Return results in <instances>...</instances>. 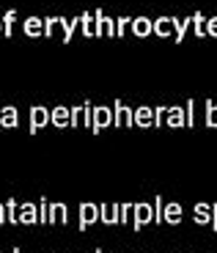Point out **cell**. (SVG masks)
<instances>
[{
	"label": "cell",
	"mask_w": 217,
	"mask_h": 253,
	"mask_svg": "<svg viewBox=\"0 0 217 253\" xmlns=\"http://www.w3.org/2000/svg\"><path fill=\"white\" fill-rule=\"evenodd\" d=\"M110 124H113V108H108V105H94V113H91V132L99 135L102 129H108Z\"/></svg>",
	"instance_id": "obj_1"
},
{
	"label": "cell",
	"mask_w": 217,
	"mask_h": 253,
	"mask_svg": "<svg viewBox=\"0 0 217 253\" xmlns=\"http://www.w3.org/2000/svg\"><path fill=\"white\" fill-rule=\"evenodd\" d=\"M135 110H129L127 102H113V126H132Z\"/></svg>",
	"instance_id": "obj_2"
},
{
	"label": "cell",
	"mask_w": 217,
	"mask_h": 253,
	"mask_svg": "<svg viewBox=\"0 0 217 253\" xmlns=\"http://www.w3.org/2000/svg\"><path fill=\"white\" fill-rule=\"evenodd\" d=\"M132 228L135 231H141L143 226H148V223H154V209L151 204H135V212H132Z\"/></svg>",
	"instance_id": "obj_3"
},
{
	"label": "cell",
	"mask_w": 217,
	"mask_h": 253,
	"mask_svg": "<svg viewBox=\"0 0 217 253\" xmlns=\"http://www.w3.org/2000/svg\"><path fill=\"white\" fill-rule=\"evenodd\" d=\"M96 220H99V204L83 201L80 204V231H85L88 226H94Z\"/></svg>",
	"instance_id": "obj_4"
},
{
	"label": "cell",
	"mask_w": 217,
	"mask_h": 253,
	"mask_svg": "<svg viewBox=\"0 0 217 253\" xmlns=\"http://www.w3.org/2000/svg\"><path fill=\"white\" fill-rule=\"evenodd\" d=\"M50 124V110L44 105H33L31 108V135H36L41 126Z\"/></svg>",
	"instance_id": "obj_5"
},
{
	"label": "cell",
	"mask_w": 217,
	"mask_h": 253,
	"mask_svg": "<svg viewBox=\"0 0 217 253\" xmlns=\"http://www.w3.org/2000/svg\"><path fill=\"white\" fill-rule=\"evenodd\" d=\"M165 126H171V129H181V126H187L184 108H179V105L168 108V113H165Z\"/></svg>",
	"instance_id": "obj_6"
},
{
	"label": "cell",
	"mask_w": 217,
	"mask_h": 253,
	"mask_svg": "<svg viewBox=\"0 0 217 253\" xmlns=\"http://www.w3.org/2000/svg\"><path fill=\"white\" fill-rule=\"evenodd\" d=\"M91 113H94V105H88V102L72 108V126H83V124L91 126Z\"/></svg>",
	"instance_id": "obj_7"
},
{
	"label": "cell",
	"mask_w": 217,
	"mask_h": 253,
	"mask_svg": "<svg viewBox=\"0 0 217 253\" xmlns=\"http://www.w3.org/2000/svg\"><path fill=\"white\" fill-rule=\"evenodd\" d=\"M50 124L55 126H72V108H64V105H58V108L50 110Z\"/></svg>",
	"instance_id": "obj_8"
},
{
	"label": "cell",
	"mask_w": 217,
	"mask_h": 253,
	"mask_svg": "<svg viewBox=\"0 0 217 253\" xmlns=\"http://www.w3.org/2000/svg\"><path fill=\"white\" fill-rule=\"evenodd\" d=\"M50 223H69V209H66V204H50V209H47V226Z\"/></svg>",
	"instance_id": "obj_9"
},
{
	"label": "cell",
	"mask_w": 217,
	"mask_h": 253,
	"mask_svg": "<svg viewBox=\"0 0 217 253\" xmlns=\"http://www.w3.org/2000/svg\"><path fill=\"white\" fill-rule=\"evenodd\" d=\"M192 220H195V226H212V204H206V201L195 204Z\"/></svg>",
	"instance_id": "obj_10"
},
{
	"label": "cell",
	"mask_w": 217,
	"mask_h": 253,
	"mask_svg": "<svg viewBox=\"0 0 217 253\" xmlns=\"http://www.w3.org/2000/svg\"><path fill=\"white\" fill-rule=\"evenodd\" d=\"M19 223H22V226H36L38 223V207L36 204H22V207H19Z\"/></svg>",
	"instance_id": "obj_11"
},
{
	"label": "cell",
	"mask_w": 217,
	"mask_h": 253,
	"mask_svg": "<svg viewBox=\"0 0 217 253\" xmlns=\"http://www.w3.org/2000/svg\"><path fill=\"white\" fill-rule=\"evenodd\" d=\"M162 223H168V226H179L181 223V204H165V209H162Z\"/></svg>",
	"instance_id": "obj_12"
},
{
	"label": "cell",
	"mask_w": 217,
	"mask_h": 253,
	"mask_svg": "<svg viewBox=\"0 0 217 253\" xmlns=\"http://www.w3.org/2000/svg\"><path fill=\"white\" fill-rule=\"evenodd\" d=\"M99 220L105 226H115L118 223V204H99Z\"/></svg>",
	"instance_id": "obj_13"
},
{
	"label": "cell",
	"mask_w": 217,
	"mask_h": 253,
	"mask_svg": "<svg viewBox=\"0 0 217 253\" xmlns=\"http://www.w3.org/2000/svg\"><path fill=\"white\" fill-rule=\"evenodd\" d=\"M135 126H143V129L154 126V110L148 108V105H141V108H135Z\"/></svg>",
	"instance_id": "obj_14"
},
{
	"label": "cell",
	"mask_w": 217,
	"mask_h": 253,
	"mask_svg": "<svg viewBox=\"0 0 217 253\" xmlns=\"http://www.w3.org/2000/svg\"><path fill=\"white\" fill-rule=\"evenodd\" d=\"M19 124V110L14 105H6V108L0 110V126H6V129H14Z\"/></svg>",
	"instance_id": "obj_15"
},
{
	"label": "cell",
	"mask_w": 217,
	"mask_h": 253,
	"mask_svg": "<svg viewBox=\"0 0 217 253\" xmlns=\"http://www.w3.org/2000/svg\"><path fill=\"white\" fill-rule=\"evenodd\" d=\"M204 113H206V126L217 129V102H206V105H204Z\"/></svg>",
	"instance_id": "obj_16"
},
{
	"label": "cell",
	"mask_w": 217,
	"mask_h": 253,
	"mask_svg": "<svg viewBox=\"0 0 217 253\" xmlns=\"http://www.w3.org/2000/svg\"><path fill=\"white\" fill-rule=\"evenodd\" d=\"M6 217H8V223H11V226H19V204L14 201H6Z\"/></svg>",
	"instance_id": "obj_17"
},
{
	"label": "cell",
	"mask_w": 217,
	"mask_h": 253,
	"mask_svg": "<svg viewBox=\"0 0 217 253\" xmlns=\"http://www.w3.org/2000/svg\"><path fill=\"white\" fill-rule=\"evenodd\" d=\"M135 212V204H118V223H129V215Z\"/></svg>",
	"instance_id": "obj_18"
},
{
	"label": "cell",
	"mask_w": 217,
	"mask_h": 253,
	"mask_svg": "<svg viewBox=\"0 0 217 253\" xmlns=\"http://www.w3.org/2000/svg\"><path fill=\"white\" fill-rule=\"evenodd\" d=\"M162 209H165V201L157 196V198H154V223H157V226L162 223Z\"/></svg>",
	"instance_id": "obj_19"
},
{
	"label": "cell",
	"mask_w": 217,
	"mask_h": 253,
	"mask_svg": "<svg viewBox=\"0 0 217 253\" xmlns=\"http://www.w3.org/2000/svg\"><path fill=\"white\" fill-rule=\"evenodd\" d=\"M184 116H187V126H195V102L184 105Z\"/></svg>",
	"instance_id": "obj_20"
},
{
	"label": "cell",
	"mask_w": 217,
	"mask_h": 253,
	"mask_svg": "<svg viewBox=\"0 0 217 253\" xmlns=\"http://www.w3.org/2000/svg\"><path fill=\"white\" fill-rule=\"evenodd\" d=\"M47 209H50V201L41 198V207H38V223H41V226H47Z\"/></svg>",
	"instance_id": "obj_21"
},
{
	"label": "cell",
	"mask_w": 217,
	"mask_h": 253,
	"mask_svg": "<svg viewBox=\"0 0 217 253\" xmlns=\"http://www.w3.org/2000/svg\"><path fill=\"white\" fill-rule=\"evenodd\" d=\"M165 113H168V108H154V126L165 124Z\"/></svg>",
	"instance_id": "obj_22"
},
{
	"label": "cell",
	"mask_w": 217,
	"mask_h": 253,
	"mask_svg": "<svg viewBox=\"0 0 217 253\" xmlns=\"http://www.w3.org/2000/svg\"><path fill=\"white\" fill-rule=\"evenodd\" d=\"M135 31H138V33H141V36H143V33L148 31V22H146V19H141V22H138V25H135Z\"/></svg>",
	"instance_id": "obj_23"
},
{
	"label": "cell",
	"mask_w": 217,
	"mask_h": 253,
	"mask_svg": "<svg viewBox=\"0 0 217 253\" xmlns=\"http://www.w3.org/2000/svg\"><path fill=\"white\" fill-rule=\"evenodd\" d=\"M212 228L217 231V204H212Z\"/></svg>",
	"instance_id": "obj_24"
},
{
	"label": "cell",
	"mask_w": 217,
	"mask_h": 253,
	"mask_svg": "<svg viewBox=\"0 0 217 253\" xmlns=\"http://www.w3.org/2000/svg\"><path fill=\"white\" fill-rule=\"evenodd\" d=\"M28 33H38V22H36V19H31V22H28Z\"/></svg>",
	"instance_id": "obj_25"
},
{
	"label": "cell",
	"mask_w": 217,
	"mask_h": 253,
	"mask_svg": "<svg viewBox=\"0 0 217 253\" xmlns=\"http://www.w3.org/2000/svg\"><path fill=\"white\" fill-rule=\"evenodd\" d=\"M0 223H8V217H6V207L0 204Z\"/></svg>",
	"instance_id": "obj_26"
},
{
	"label": "cell",
	"mask_w": 217,
	"mask_h": 253,
	"mask_svg": "<svg viewBox=\"0 0 217 253\" xmlns=\"http://www.w3.org/2000/svg\"><path fill=\"white\" fill-rule=\"evenodd\" d=\"M209 31H212V33H217V19H215V22L209 25Z\"/></svg>",
	"instance_id": "obj_27"
},
{
	"label": "cell",
	"mask_w": 217,
	"mask_h": 253,
	"mask_svg": "<svg viewBox=\"0 0 217 253\" xmlns=\"http://www.w3.org/2000/svg\"><path fill=\"white\" fill-rule=\"evenodd\" d=\"M11 253H19V248H14V251H11Z\"/></svg>",
	"instance_id": "obj_28"
},
{
	"label": "cell",
	"mask_w": 217,
	"mask_h": 253,
	"mask_svg": "<svg viewBox=\"0 0 217 253\" xmlns=\"http://www.w3.org/2000/svg\"><path fill=\"white\" fill-rule=\"evenodd\" d=\"M96 253H102V251H96Z\"/></svg>",
	"instance_id": "obj_29"
}]
</instances>
